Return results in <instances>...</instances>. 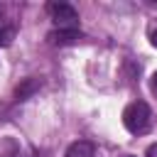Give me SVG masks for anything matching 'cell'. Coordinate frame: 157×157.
Returning <instances> with one entry per match:
<instances>
[{"label":"cell","mask_w":157,"mask_h":157,"mask_svg":"<svg viewBox=\"0 0 157 157\" xmlns=\"http://www.w3.org/2000/svg\"><path fill=\"white\" fill-rule=\"evenodd\" d=\"M49 15L56 29H78V12L69 2H49Z\"/></svg>","instance_id":"2"},{"label":"cell","mask_w":157,"mask_h":157,"mask_svg":"<svg viewBox=\"0 0 157 157\" xmlns=\"http://www.w3.org/2000/svg\"><path fill=\"white\" fill-rule=\"evenodd\" d=\"M39 78H27V81H22L20 86H17V91H15V96H17V101H22V98H27V96H32L34 91H39Z\"/></svg>","instance_id":"5"},{"label":"cell","mask_w":157,"mask_h":157,"mask_svg":"<svg viewBox=\"0 0 157 157\" xmlns=\"http://www.w3.org/2000/svg\"><path fill=\"white\" fill-rule=\"evenodd\" d=\"M152 47H157V29L152 32Z\"/></svg>","instance_id":"9"},{"label":"cell","mask_w":157,"mask_h":157,"mask_svg":"<svg viewBox=\"0 0 157 157\" xmlns=\"http://www.w3.org/2000/svg\"><path fill=\"white\" fill-rule=\"evenodd\" d=\"M64 157H93V145L88 140H76V142L69 145Z\"/></svg>","instance_id":"4"},{"label":"cell","mask_w":157,"mask_h":157,"mask_svg":"<svg viewBox=\"0 0 157 157\" xmlns=\"http://www.w3.org/2000/svg\"><path fill=\"white\" fill-rule=\"evenodd\" d=\"M150 123H152V110H150V105H147L145 101H135V103H130V105L123 110V125H125L132 135L145 132V130L150 128Z\"/></svg>","instance_id":"1"},{"label":"cell","mask_w":157,"mask_h":157,"mask_svg":"<svg viewBox=\"0 0 157 157\" xmlns=\"http://www.w3.org/2000/svg\"><path fill=\"white\" fill-rule=\"evenodd\" d=\"M150 91H152V93L157 96V71H155V74L150 76Z\"/></svg>","instance_id":"7"},{"label":"cell","mask_w":157,"mask_h":157,"mask_svg":"<svg viewBox=\"0 0 157 157\" xmlns=\"http://www.w3.org/2000/svg\"><path fill=\"white\" fill-rule=\"evenodd\" d=\"M12 37H15V29H12L10 25H5V22H0V47H10V42H12Z\"/></svg>","instance_id":"6"},{"label":"cell","mask_w":157,"mask_h":157,"mask_svg":"<svg viewBox=\"0 0 157 157\" xmlns=\"http://www.w3.org/2000/svg\"><path fill=\"white\" fill-rule=\"evenodd\" d=\"M81 39V29H54L49 34L52 44H74Z\"/></svg>","instance_id":"3"},{"label":"cell","mask_w":157,"mask_h":157,"mask_svg":"<svg viewBox=\"0 0 157 157\" xmlns=\"http://www.w3.org/2000/svg\"><path fill=\"white\" fill-rule=\"evenodd\" d=\"M128 157H135V155H128Z\"/></svg>","instance_id":"10"},{"label":"cell","mask_w":157,"mask_h":157,"mask_svg":"<svg viewBox=\"0 0 157 157\" xmlns=\"http://www.w3.org/2000/svg\"><path fill=\"white\" fill-rule=\"evenodd\" d=\"M145 157H157V142H152V145L147 147V152H145Z\"/></svg>","instance_id":"8"}]
</instances>
